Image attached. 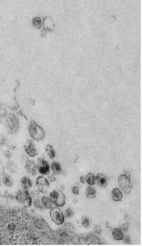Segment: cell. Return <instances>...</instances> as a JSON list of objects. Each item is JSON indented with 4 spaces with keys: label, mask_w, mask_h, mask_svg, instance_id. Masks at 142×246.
<instances>
[{
    "label": "cell",
    "mask_w": 142,
    "mask_h": 246,
    "mask_svg": "<svg viewBox=\"0 0 142 246\" xmlns=\"http://www.w3.org/2000/svg\"><path fill=\"white\" fill-rule=\"evenodd\" d=\"M28 130L31 137L37 142L42 141L45 139V132L43 128L34 121H31L28 126Z\"/></svg>",
    "instance_id": "cell-1"
},
{
    "label": "cell",
    "mask_w": 142,
    "mask_h": 246,
    "mask_svg": "<svg viewBox=\"0 0 142 246\" xmlns=\"http://www.w3.org/2000/svg\"><path fill=\"white\" fill-rule=\"evenodd\" d=\"M118 182L121 190L126 194H129L132 192L133 186L131 178L123 174H121L118 178Z\"/></svg>",
    "instance_id": "cell-2"
},
{
    "label": "cell",
    "mask_w": 142,
    "mask_h": 246,
    "mask_svg": "<svg viewBox=\"0 0 142 246\" xmlns=\"http://www.w3.org/2000/svg\"><path fill=\"white\" fill-rule=\"evenodd\" d=\"M50 197L53 203L57 207H62L65 204V195L59 190L52 191L50 194Z\"/></svg>",
    "instance_id": "cell-3"
},
{
    "label": "cell",
    "mask_w": 142,
    "mask_h": 246,
    "mask_svg": "<svg viewBox=\"0 0 142 246\" xmlns=\"http://www.w3.org/2000/svg\"><path fill=\"white\" fill-rule=\"evenodd\" d=\"M16 199L25 207H30L33 203V200L30 193L27 190L25 189L18 192L16 195Z\"/></svg>",
    "instance_id": "cell-4"
},
{
    "label": "cell",
    "mask_w": 142,
    "mask_h": 246,
    "mask_svg": "<svg viewBox=\"0 0 142 246\" xmlns=\"http://www.w3.org/2000/svg\"><path fill=\"white\" fill-rule=\"evenodd\" d=\"M50 215L52 220L58 225H61L64 224L65 221L64 214L60 208L57 206L51 208Z\"/></svg>",
    "instance_id": "cell-5"
},
{
    "label": "cell",
    "mask_w": 142,
    "mask_h": 246,
    "mask_svg": "<svg viewBox=\"0 0 142 246\" xmlns=\"http://www.w3.org/2000/svg\"><path fill=\"white\" fill-rule=\"evenodd\" d=\"M36 183L38 190L40 192L44 194H46L48 193L49 189L50 184L48 180L45 178L43 176L38 177L36 179Z\"/></svg>",
    "instance_id": "cell-6"
},
{
    "label": "cell",
    "mask_w": 142,
    "mask_h": 246,
    "mask_svg": "<svg viewBox=\"0 0 142 246\" xmlns=\"http://www.w3.org/2000/svg\"><path fill=\"white\" fill-rule=\"evenodd\" d=\"M6 121L8 127L11 131L16 133L19 130L20 127L19 120L14 114H11L8 115L6 117Z\"/></svg>",
    "instance_id": "cell-7"
},
{
    "label": "cell",
    "mask_w": 142,
    "mask_h": 246,
    "mask_svg": "<svg viewBox=\"0 0 142 246\" xmlns=\"http://www.w3.org/2000/svg\"><path fill=\"white\" fill-rule=\"evenodd\" d=\"M37 168L40 174L43 175H48L50 172V167L47 161L42 158L37 160Z\"/></svg>",
    "instance_id": "cell-8"
},
{
    "label": "cell",
    "mask_w": 142,
    "mask_h": 246,
    "mask_svg": "<svg viewBox=\"0 0 142 246\" xmlns=\"http://www.w3.org/2000/svg\"><path fill=\"white\" fill-rule=\"evenodd\" d=\"M25 168L26 171L33 176H35L37 173V165L33 161L29 159L27 160Z\"/></svg>",
    "instance_id": "cell-9"
},
{
    "label": "cell",
    "mask_w": 142,
    "mask_h": 246,
    "mask_svg": "<svg viewBox=\"0 0 142 246\" xmlns=\"http://www.w3.org/2000/svg\"><path fill=\"white\" fill-rule=\"evenodd\" d=\"M25 149L27 155L30 157H35L38 154V152L32 141H29L27 145L25 146Z\"/></svg>",
    "instance_id": "cell-10"
},
{
    "label": "cell",
    "mask_w": 142,
    "mask_h": 246,
    "mask_svg": "<svg viewBox=\"0 0 142 246\" xmlns=\"http://www.w3.org/2000/svg\"><path fill=\"white\" fill-rule=\"evenodd\" d=\"M96 182L101 188H105L108 186V180L107 177L103 173H99L96 176Z\"/></svg>",
    "instance_id": "cell-11"
},
{
    "label": "cell",
    "mask_w": 142,
    "mask_h": 246,
    "mask_svg": "<svg viewBox=\"0 0 142 246\" xmlns=\"http://www.w3.org/2000/svg\"><path fill=\"white\" fill-rule=\"evenodd\" d=\"M41 202L44 208L50 209L53 207V202L52 199L48 196H44L42 197L41 199Z\"/></svg>",
    "instance_id": "cell-12"
},
{
    "label": "cell",
    "mask_w": 142,
    "mask_h": 246,
    "mask_svg": "<svg viewBox=\"0 0 142 246\" xmlns=\"http://www.w3.org/2000/svg\"><path fill=\"white\" fill-rule=\"evenodd\" d=\"M112 197L113 201H120L123 198L122 193L118 188H115L112 192Z\"/></svg>",
    "instance_id": "cell-13"
},
{
    "label": "cell",
    "mask_w": 142,
    "mask_h": 246,
    "mask_svg": "<svg viewBox=\"0 0 142 246\" xmlns=\"http://www.w3.org/2000/svg\"><path fill=\"white\" fill-rule=\"evenodd\" d=\"M112 234L114 239L117 241L122 240L124 236V233L122 232L120 229L117 228H114Z\"/></svg>",
    "instance_id": "cell-14"
},
{
    "label": "cell",
    "mask_w": 142,
    "mask_h": 246,
    "mask_svg": "<svg viewBox=\"0 0 142 246\" xmlns=\"http://www.w3.org/2000/svg\"><path fill=\"white\" fill-rule=\"evenodd\" d=\"M21 185H22L24 189L25 190H28L31 189L33 186V183L31 181V180L28 178V177H23L21 179Z\"/></svg>",
    "instance_id": "cell-15"
},
{
    "label": "cell",
    "mask_w": 142,
    "mask_h": 246,
    "mask_svg": "<svg viewBox=\"0 0 142 246\" xmlns=\"http://www.w3.org/2000/svg\"><path fill=\"white\" fill-rule=\"evenodd\" d=\"M86 195L89 199H94L97 196V192L93 187L91 186L88 187L85 192Z\"/></svg>",
    "instance_id": "cell-16"
},
{
    "label": "cell",
    "mask_w": 142,
    "mask_h": 246,
    "mask_svg": "<svg viewBox=\"0 0 142 246\" xmlns=\"http://www.w3.org/2000/svg\"><path fill=\"white\" fill-rule=\"evenodd\" d=\"M51 168L52 169L53 172L56 175L61 174L62 168L60 164L57 161H54L52 162L51 165Z\"/></svg>",
    "instance_id": "cell-17"
},
{
    "label": "cell",
    "mask_w": 142,
    "mask_h": 246,
    "mask_svg": "<svg viewBox=\"0 0 142 246\" xmlns=\"http://www.w3.org/2000/svg\"><path fill=\"white\" fill-rule=\"evenodd\" d=\"M6 168L7 170L11 174L16 173L17 172L18 170V167L13 162V161H10L7 163L6 166Z\"/></svg>",
    "instance_id": "cell-18"
},
{
    "label": "cell",
    "mask_w": 142,
    "mask_h": 246,
    "mask_svg": "<svg viewBox=\"0 0 142 246\" xmlns=\"http://www.w3.org/2000/svg\"><path fill=\"white\" fill-rule=\"evenodd\" d=\"M45 151L50 158L53 159L55 157V151L51 145L48 144L46 146Z\"/></svg>",
    "instance_id": "cell-19"
},
{
    "label": "cell",
    "mask_w": 142,
    "mask_h": 246,
    "mask_svg": "<svg viewBox=\"0 0 142 246\" xmlns=\"http://www.w3.org/2000/svg\"><path fill=\"white\" fill-rule=\"evenodd\" d=\"M86 182L90 185H94L96 183V177L93 173H89L86 176Z\"/></svg>",
    "instance_id": "cell-20"
},
{
    "label": "cell",
    "mask_w": 142,
    "mask_h": 246,
    "mask_svg": "<svg viewBox=\"0 0 142 246\" xmlns=\"http://www.w3.org/2000/svg\"><path fill=\"white\" fill-rule=\"evenodd\" d=\"M3 181L4 184L8 187H12L13 185V180L9 174H5L4 176Z\"/></svg>",
    "instance_id": "cell-21"
},
{
    "label": "cell",
    "mask_w": 142,
    "mask_h": 246,
    "mask_svg": "<svg viewBox=\"0 0 142 246\" xmlns=\"http://www.w3.org/2000/svg\"><path fill=\"white\" fill-rule=\"evenodd\" d=\"M81 225L82 227L88 228L90 227L91 223L89 219L86 216H83L81 220Z\"/></svg>",
    "instance_id": "cell-22"
},
{
    "label": "cell",
    "mask_w": 142,
    "mask_h": 246,
    "mask_svg": "<svg viewBox=\"0 0 142 246\" xmlns=\"http://www.w3.org/2000/svg\"><path fill=\"white\" fill-rule=\"evenodd\" d=\"M33 204L34 207L40 211H42L44 210V207H43L41 200H40L39 198L36 199L33 202Z\"/></svg>",
    "instance_id": "cell-23"
},
{
    "label": "cell",
    "mask_w": 142,
    "mask_h": 246,
    "mask_svg": "<svg viewBox=\"0 0 142 246\" xmlns=\"http://www.w3.org/2000/svg\"><path fill=\"white\" fill-rule=\"evenodd\" d=\"M75 215V212L71 208H68L65 210L64 214V217L66 218H70L73 217Z\"/></svg>",
    "instance_id": "cell-24"
},
{
    "label": "cell",
    "mask_w": 142,
    "mask_h": 246,
    "mask_svg": "<svg viewBox=\"0 0 142 246\" xmlns=\"http://www.w3.org/2000/svg\"><path fill=\"white\" fill-rule=\"evenodd\" d=\"M129 225H130V223L125 222L120 225L119 228L120 229L123 233H127L129 230Z\"/></svg>",
    "instance_id": "cell-25"
},
{
    "label": "cell",
    "mask_w": 142,
    "mask_h": 246,
    "mask_svg": "<svg viewBox=\"0 0 142 246\" xmlns=\"http://www.w3.org/2000/svg\"><path fill=\"white\" fill-rule=\"evenodd\" d=\"M93 233L98 236L100 237L103 233V230L101 226L99 225H96L94 227Z\"/></svg>",
    "instance_id": "cell-26"
},
{
    "label": "cell",
    "mask_w": 142,
    "mask_h": 246,
    "mask_svg": "<svg viewBox=\"0 0 142 246\" xmlns=\"http://www.w3.org/2000/svg\"><path fill=\"white\" fill-rule=\"evenodd\" d=\"M30 195L31 197L33 199H36L39 198L40 197L41 194H40V192L38 190H32L30 193Z\"/></svg>",
    "instance_id": "cell-27"
},
{
    "label": "cell",
    "mask_w": 142,
    "mask_h": 246,
    "mask_svg": "<svg viewBox=\"0 0 142 246\" xmlns=\"http://www.w3.org/2000/svg\"><path fill=\"white\" fill-rule=\"evenodd\" d=\"M123 243L127 245H131L132 244V239L129 235H125L123 236L122 239Z\"/></svg>",
    "instance_id": "cell-28"
},
{
    "label": "cell",
    "mask_w": 142,
    "mask_h": 246,
    "mask_svg": "<svg viewBox=\"0 0 142 246\" xmlns=\"http://www.w3.org/2000/svg\"><path fill=\"white\" fill-rule=\"evenodd\" d=\"M33 23L34 25L36 27H40L41 25V19L37 17L34 18L33 20Z\"/></svg>",
    "instance_id": "cell-29"
},
{
    "label": "cell",
    "mask_w": 142,
    "mask_h": 246,
    "mask_svg": "<svg viewBox=\"0 0 142 246\" xmlns=\"http://www.w3.org/2000/svg\"><path fill=\"white\" fill-rule=\"evenodd\" d=\"M48 175V178L50 181L54 182L57 179L56 174H54V172H53V173H50V172H49Z\"/></svg>",
    "instance_id": "cell-30"
},
{
    "label": "cell",
    "mask_w": 142,
    "mask_h": 246,
    "mask_svg": "<svg viewBox=\"0 0 142 246\" xmlns=\"http://www.w3.org/2000/svg\"><path fill=\"white\" fill-rule=\"evenodd\" d=\"M72 191L73 194L78 195L79 194V188H78L77 186H74L72 187Z\"/></svg>",
    "instance_id": "cell-31"
},
{
    "label": "cell",
    "mask_w": 142,
    "mask_h": 246,
    "mask_svg": "<svg viewBox=\"0 0 142 246\" xmlns=\"http://www.w3.org/2000/svg\"><path fill=\"white\" fill-rule=\"evenodd\" d=\"M124 220H125V222L130 223L129 221L130 220V217L129 215L127 213H125L124 215Z\"/></svg>",
    "instance_id": "cell-32"
},
{
    "label": "cell",
    "mask_w": 142,
    "mask_h": 246,
    "mask_svg": "<svg viewBox=\"0 0 142 246\" xmlns=\"http://www.w3.org/2000/svg\"><path fill=\"white\" fill-rule=\"evenodd\" d=\"M106 227H107L108 229H110V230H113L114 228H113V227H112V224H111L110 222H109V221H107V222H106Z\"/></svg>",
    "instance_id": "cell-33"
},
{
    "label": "cell",
    "mask_w": 142,
    "mask_h": 246,
    "mask_svg": "<svg viewBox=\"0 0 142 246\" xmlns=\"http://www.w3.org/2000/svg\"><path fill=\"white\" fill-rule=\"evenodd\" d=\"M80 181L82 183L85 184L86 183V177L84 176H81L80 177Z\"/></svg>",
    "instance_id": "cell-34"
},
{
    "label": "cell",
    "mask_w": 142,
    "mask_h": 246,
    "mask_svg": "<svg viewBox=\"0 0 142 246\" xmlns=\"http://www.w3.org/2000/svg\"><path fill=\"white\" fill-rule=\"evenodd\" d=\"M124 174L126 175V176L128 177H131V172L127 170H125L124 171ZM131 178V177H130Z\"/></svg>",
    "instance_id": "cell-35"
},
{
    "label": "cell",
    "mask_w": 142,
    "mask_h": 246,
    "mask_svg": "<svg viewBox=\"0 0 142 246\" xmlns=\"http://www.w3.org/2000/svg\"><path fill=\"white\" fill-rule=\"evenodd\" d=\"M61 173H62L65 176H66L67 175V172L64 169H62Z\"/></svg>",
    "instance_id": "cell-36"
},
{
    "label": "cell",
    "mask_w": 142,
    "mask_h": 246,
    "mask_svg": "<svg viewBox=\"0 0 142 246\" xmlns=\"http://www.w3.org/2000/svg\"><path fill=\"white\" fill-rule=\"evenodd\" d=\"M5 156H6V157H7V158H10L11 155V154L10 153V152H9V151H8V152H6V154H5Z\"/></svg>",
    "instance_id": "cell-37"
},
{
    "label": "cell",
    "mask_w": 142,
    "mask_h": 246,
    "mask_svg": "<svg viewBox=\"0 0 142 246\" xmlns=\"http://www.w3.org/2000/svg\"><path fill=\"white\" fill-rule=\"evenodd\" d=\"M78 201V199H77V198H75V199H74V200H73V204H77Z\"/></svg>",
    "instance_id": "cell-38"
},
{
    "label": "cell",
    "mask_w": 142,
    "mask_h": 246,
    "mask_svg": "<svg viewBox=\"0 0 142 246\" xmlns=\"http://www.w3.org/2000/svg\"><path fill=\"white\" fill-rule=\"evenodd\" d=\"M65 186H64V185H61V186H60V188L59 190L62 191L64 190H65Z\"/></svg>",
    "instance_id": "cell-39"
},
{
    "label": "cell",
    "mask_w": 142,
    "mask_h": 246,
    "mask_svg": "<svg viewBox=\"0 0 142 246\" xmlns=\"http://www.w3.org/2000/svg\"><path fill=\"white\" fill-rule=\"evenodd\" d=\"M76 186H77L78 188H80V184L79 183L77 182V183L76 184Z\"/></svg>",
    "instance_id": "cell-40"
},
{
    "label": "cell",
    "mask_w": 142,
    "mask_h": 246,
    "mask_svg": "<svg viewBox=\"0 0 142 246\" xmlns=\"http://www.w3.org/2000/svg\"><path fill=\"white\" fill-rule=\"evenodd\" d=\"M0 185H1V182H0Z\"/></svg>",
    "instance_id": "cell-41"
}]
</instances>
